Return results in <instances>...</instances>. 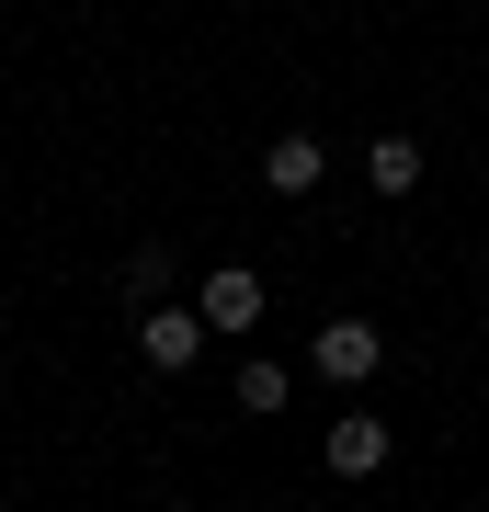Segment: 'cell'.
I'll return each mask as SVG.
<instances>
[{
	"mask_svg": "<svg viewBox=\"0 0 489 512\" xmlns=\"http://www.w3.org/2000/svg\"><path fill=\"white\" fill-rule=\"evenodd\" d=\"M205 342H217V330H205V308H137V365L148 376H182V365H205Z\"/></svg>",
	"mask_w": 489,
	"mask_h": 512,
	"instance_id": "cell-2",
	"label": "cell"
},
{
	"mask_svg": "<svg viewBox=\"0 0 489 512\" xmlns=\"http://www.w3.org/2000/svg\"><path fill=\"white\" fill-rule=\"evenodd\" d=\"M364 183H376L387 205H399V194H421V137H399V126H387L376 148H364Z\"/></svg>",
	"mask_w": 489,
	"mask_h": 512,
	"instance_id": "cell-6",
	"label": "cell"
},
{
	"mask_svg": "<svg viewBox=\"0 0 489 512\" xmlns=\"http://www.w3.org/2000/svg\"><path fill=\"white\" fill-rule=\"evenodd\" d=\"M126 296H137V308H160V296H171V251H160V239L126 251Z\"/></svg>",
	"mask_w": 489,
	"mask_h": 512,
	"instance_id": "cell-8",
	"label": "cell"
},
{
	"mask_svg": "<svg viewBox=\"0 0 489 512\" xmlns=\"http://www.w3.org/2000/svg\"><path fill=\"white\" fill-rule=\"evenodd\" d=\"M319 456H330V478H376L387 456H399V433H387L376 410H342V421L319 433Z\"/></svg>",
	"mask_w": 489,
	"mask_h": 512,
	"instance_id": "cell-4",
	"label": "cell"
},
{
	"mask_svg": "<svg viewBox=\"0 0 489 512\" xmlns=\"http://www.w3.org/2000/svg\"><path fill=\"white\" fill-rule=\"evenodd\" d=\"M308 376H330V387H376V376H387V330H376V319H319Z\"/></svg>",
	"mask_w": 489,
	"mask_h": 512,
	"instance_id": "cell-1",
	"label": "cell"
},
{
	"mask_svg": "<svg viewBox=\"0 0 489 512\" xmlns=\"http://www.w3.org/2000/svg\"><path fill=\"white\" fill-rule=\"evenodd\" d=\"M194 308H205V330H217V342H239V330H262V308H273V285L251 274V262H205Z\"/></svg>",
	"mask_w": 489,
	"mask_h": 512,
	"instance_id": "cell-3",
	"label": "cell"
},
{
	"mask_svg": "<svg viewBox=\"0 0 489 512\" xmlns=\"http://www.w3.org/2000/svg\"><path fill=\"white\" fill-rule=\"evenodd\" d=\"M285 399H296V365H273V353H251V365H239V410H251V421H273Z\"/></svg>",
	"mask_w": 489,
	"mask_h": 512,
	"instance_id": "cell-7",
	"label": "cell"
},
{
	"mask_svg": "<svg viewBox=\"0 0 489 512\" xmlns=\"http://www.w3.org/2000/svg\"><path fill=\"white\" fill-rule=\"evenodd\" d=\"M319 183H330V148H319L308 126H285V137L262 148V194H285V205H308Z\"/></svg>",
	"mask_w": 489,
	"mask_h": 512,
	"instance_id": "cell-5",
	"label": "cell"
}]
</instances>
